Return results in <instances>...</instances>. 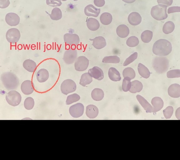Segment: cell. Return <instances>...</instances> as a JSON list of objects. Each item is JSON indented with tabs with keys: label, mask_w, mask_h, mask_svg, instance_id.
Segmentation results:
<instances>
[{
	"label": "cell",
	"mask_w": 180,
	"mask_h": 160,
	"mask_svg": "<svg viewBox=\"0 0 180 160\" xmlns=\"http://www.w3.org/2000/svg\"><path fill=\"white\" fill-rule=\"evenodd\" d=\"M172 48V44L169 41L165 39H160L154 43L152 50L155 55L164 56L171 52Z\"/></svg>",
	"instance_id": "1"
},
{
	"label": "cell",
	"mask_w": 180,
	"mask_h": 160,
	"mask_svg": "<svg viewBox=\"0 0 180 160\" xmlns=\"http://www.w3.org/2000/svg\"><path fill=\"white\" fill-rule=\"evenodd\" d=\"M1 79L4 87L8 90L16 89L19 84V80L14 73L5 72L1 75Z\"/></svg>",
	"instance_id": "2"
},
{
	"label": "cell",
	"mask_w": 180,
	"mask_h": 160,
	"mask_svg": "<svg viewBox=\"0 0 180 160\" xmlns=\"http://www.w3.org/2000/svg\"><path fill=\"white\" fill-rule=\"evenodd\" d=\"M152 65L156 72L159 74H163L169 68V61L166 57L156 56L152 60Z\"/></svg>",
	"instance_id": "3"
},
{
	"label": "cell",
	"mask_w": 180,
	"mask_h": 160,
	"mask_svg": "<svg viewBox=\"0 0 180 160\" xmlns=\"http://www.w3.org/2000/svg\"><path fill=\"white\" fill-rule=\"evenodd\" d=\"M167 7L166 5L161 4L152 7L151 11L152 16L158 21L163 20L166 19L168 17L167 12Z\"/></svg>",
	"instance_id": "4"
},
{
	"label": "cell",
	"mask_w": 180,
	"mask_h": 160,
	"mask_svg": "<svg viewBox=\"0 0 180 160\" xmlns=\"http://www.w3.org/2000/svg\"><path fill=\"white\" fill-rule=\"evenodd\" d=\"M21 98L20 94L14 90L9 91L6 96V99L8 103L13 106L18 105L21 102Z\"/></svg>",
	"instance_id": "5"
},
{
	"label": "cell",
	"mask_w": 180,
	"mask_h": 160,
	"mask_svg": "<svg viewBox=\"0 0 180 160\" xmlns=\"http://www.w3.org/2000/svg\"><path fill=\"white\" fill-rule=\"evenodd\" d=\"M76 89V85L75 82L71 79L64 80L61 85L62 92L65 95L74 92Z\"/></svg>",
	"instance_id": "6"
},
{
	"label": "cell",
	"mask_w": 180,
	"mask_h": 160,
	"mask_svg": "<svg viewBox=\"0 0 180 160\" xmlns=\"http://www.w3.org/2000/svg\"><path fill=\"white\" fill-rule=\"evenodd\" d=\"M77 55L76 49L70 48L65 51L62 59L66 64H70L74 62L77 58Z\"/></svg>",
	"instance_id": "7"
},
{
	"label": "cell",
	"mask_w": 180,
	"mask_h": 160,
	"mask_svg": "<svg viewBox=\"0 0 180 160\" xmlns=\"http://www.w3.org/2000/svg\"><path fill=\"white\" fill-rule=\"evenodd\" d=\"M89 61L85 57L79 56L76 58L74 63L75 69L78 71H83L87 69L89 65Z\"/></svg>",
	"instance_id": "8"
},
{
	"label": "cell",
	"mask_w": 180,
	"mask_h": 160,
	"mask_svg": "<svg viewBox=\"0 0 180 160\" xmlns=\"http://www.w3.org/2000/svg\"><path fill=\"white\" fill-rule=\"evenodd\" d=\"M20 36V32L18 29L12 28L7 32L6 38L8 42L14 44L18 41Z\"/></svg>",
	"instance_id": "9"
},
{
	"label": "cell",
	"mask_w": 180,
	"mask_h": 160,
	"mask_svg": "<svg viewBox=\"0 0 180 160\" xmlns=\"http://www.w3.org/2000/svg\"><path fill=\"white\" fill-rule=\"evenodd\" d=\"M84 110L83 105L81 103H78L71 106L69 108V112L72 117L78 118L82 115Z\"/></svg>",
	"instance_id": "10"
},
{
	"label": "cell",
	"mask_w": 180,
	"mask_h": 160,
	"mask_svg": "<svg viewBox=\"0 0 180 160\" xmlns=\"http://www.w3.org/2000/svg\"><path fill=\"white\" fill-rule=\"evenodd\" d=\"M64 40L66 44L70 46H77L80 42L79 37L76 34H65L64 35Z\"/></svg>",
	"instance_id": "11"
},
{
	"label": "cell",
	"mask_w": 180,
	"mask_h": 160,
	"mask_svg": "<svg viewBox=\"0 0 180 160\" xmlns=\"http://www.w3.org/2000/svg\"><path fill=\"white\" fill-rule=\"evenodd\" d=\"M5 20L8 25L12 26L18 25L19 23L20 19L16 13L10 12L7 14Z\"/></svg>",
	"instance_id": "12"
},
{
	"label": "cell",
	"mask_w": 180,
	"mask_h": 160,
	"mask_svg": "<svg viewBox=\"0 0 180 160\" xmlns=\"http://www.w3.org/2000/svg\"><path fill=\"white\" fill-rule=\"evenodd\" d=\"M88 73L91 77L98 80H101L104 78L102 70L97 66H94L89 69Z\"/></svg>",
	"instance_id": "13"
},
{
	"label": "cell",
	"mask_w": 180,
	"mask_h": 160,
	"mask_svg": "<svg viewBox=\"0 0 180 160\" xmlns=\"http://www.w3.org/2000/svg\"><path fill=\"white\" fill-rule=\"evenodd\" d=\"M21 89L22 92L25 95H29L32 93L34 90V85L30 80H26L21 84Z\"/></svg>",
	"instance_id": "14"
},
{
	"label": "cell",
	"mask_w": 180,
	"mask_h": 160,
	"mask_svg": "<svg viewBox=\"0 0 180 160\" xmlns=\"http://www.w3.org/2000/svg\"><path fill=\"white\" fill-rule=\"evenodd\" d=\"M168 95L173 98H178L180 96V85L177 83L173 84L168 89Z\"/></svg>",
	"instance_id": "15"
},
{
	"label": "cell",
	"mask_w": 180,
	"mask_h": 160,
	"mask_svg": "<svg viewBox=\"0 0 180 160\" xmlns=\"http://www.w3.org/2000/svg\"><path fill=\"white\" fill-rule=\"evenodd\" d=\"M89 40L93 41L92 45L97 49H101L106 45V40L102 36L97 37L93 39H89Z\"/></svg>",
	"instance_id": "16"
},
{
	"label": "cell",
	"mask_w": 180,
	"mask_h": 160,
	"mask_svg": "<svg viewBox=\"0 0 180 160\" xmlns=\"http://www.w3.org/2000/svg\"><path fill=\"white\" fill-rule=\"evenodd\" d=\"M128 20L130 24L136 26L139 24L142 21V18L138 12H133L129 14L128 17Z\"/></svg>",
	"instance_id": "17"
},
{
	"label": "cell",
	"mask_w": 180,
	"mask_h": 160,
	"mask_svg": "<svg viewBox=\"0 0 180 160\" xmlns=\"http://www.w3.org/2000/svg\"><path fill=\"white\" fill-rule=\"evenodd\" d=\"M100 9L95 7L92 5L89 4L84 8V13L88 16L97 17L100 13Z\"/></svg>",
	"instance_id": "18"
},
{
	"label": "cell",
	"mask_w": 180,
	"mask_h": 160,
	"mask_svg": "<svg viewBox=\"0 0 180 160\" xmlns=\"http://www.w3.org/2000/svg\"><path fill=\"white\" fill-rule=\"evenodd\" d=\"M151 103L153 106L152 112H156L160 111L163 106V102L159 97H155L151 101Z\"/></svg>",
	"instance_id": "19"
},
{
	"label": "cell",
	"mask_w": 180,
	"mask_h": 160,
	"mask_svg": "<svg viewBox=\"0 0 180 160\" xmlns=\"http://www.w3.org/2000/svg\"><path fill=\"white\" fill-rule=\"evenodd\" d=\"M136 98L147 113L152 112L153 107L143 97L139 95H138L136 96Z\"/></svg>",
	"instance_id": "20"
},
{
	"label": "cell",
	"mask_w": 180,
	"mask_h": 160,
	"mask_svg": "<svg viewBox=\"0 0 180 160\" xmlns=\"http://www.w3.org/2000/svg\"><path fill=\"white\" fill-rule=\"evenodd\" d=\"M86 113L89 118H94L98 116V110L95 105H89L86 107Z\"/></svg>",
	"instance_id": "21"
},
{
	"label": "cell",
	"mask_w": 180,
	"mask_h": 160,
	"mask_svg": "<svg viewBox=\"0 0 180 160\" xmlns=\"http://www.w3.org/2000/svg\"><path fill=\"white\" fill-rule=\"evenodd\" d=\"M116 32L120 37L124 38L127 37L129 35V30L128 28L124 24L119 25L117 28Z\"/></svg>",
	"instance_id": "22"
},
{
	"label": "cell",
	"mask_w": 180,
	"mask_h": 160,
	"mask_svg": "<svg viewBox=\"0 0 180 160\" xmlns=\"http://www.w3.org/2000/svg\"><path fill=\"white\" fill-rule=\"evenodd\" d=\"M108 75L110 79L113 81H118L121 79L119 72L116 69L113 67L109 68L108 72Z\"/></svg>",
	"instance_id": "23"
},
{
	"label": "cell",
	"mask_w": 180,
	"mask_h": 160,
	"mask_svg": "<svg viewBox=\"0 0 180 160\" xmlns=\"http://www.w3.org/2000/svg\"><path fill=\"white\" fill-rule=\"evenodd\" d=\"M49 74L47 70L42 68L39 70L37 74V79L39 82H43L48 79Z\"/></svg>",
	"instance_id": "24"
},
{
	"label": "cell",
	"mask_w": 180,
	"mask_h": 160,
	"mask_svg": "<svg viewBox=\"0 0 180 160\" xmlns=\"http://www.w3.org/2000/svg\"><path fill=\"white\" fill-rule=\"evenodd\" d=\"M23 68L29 72H33L37 67V64L33 61L28 59L25 60L23 63Z\"/></svg>",
	"instance_id": "25"
},
{
	"label": "cell",
	"mask_w": 180,
	"mask_h": 160,
	"mask_svg": "<svg viewBox=\"0 0 180 160\" xmlns=\"http://www.w3.org/2000/svg\"><path fill=\"white\" fill-rule=\"evenodd\" d=\"M87 25L88 28L92 31L97 30L100 27V24L98 20L92 18H89L88 19Z\"/></svg>",
	"instance_id": "26"
},
{
	"label": "cell",
	"mask_w": 180,
	"mask_h": 160,
	"mask_svg": "<svg viewBox=\"0 0 180 160\" xmlns=\"http://www.w3.org/2000/svg\"><path fill=\"white\" fill-rule=\"evenodd\" d=\"M131 86L129 90L132 93H135L140 92L142 89L143 85L141 82L138 80H135L131 82Z\"/></svg>",
	"instance_id": "27"
},
{
	"label": "cell",
	"mask_w": 180,
	"mask_h": 160,
	"mask_svg": "<svg viewBox=\"0 0 180 160\" xmlns=\"http://www.w3.org/2000/svg\"><path fill=\"white\" fill-rule=\"evenodd\" d=\"M104 93L103 90L99 88H95L92 90L91 92V97L92 98L96 101L102 100L104 97Z\"/></svg>",
	"instance_id": "28"
},
{
	"label": "cell",
	"mask_w": 180,
	"mask_h": 160,
	"mask_svg": "<svg viewBox=\"0 0 180 160\" xmlns=\"http://www.w3.org/2000/svg\"><path fill=\"white\" fill-rule=\"evenodd\" d=\"M138 69L139 74L142 77L148 78L150 77V72L148 69L142 64H138Z\"/></svg>",
	"instance_id": "29"
},
{
	"label": "cell",
	"mask_w": 180,
	"mask_h": 160,
	"mask_svg": "<svg viewBox=\"0 0 180 160\" xmlns=\"http://www.w3.org/2000/svg\"><path fill=\"white\" fill-rule=\"evenodd\" d=\"M92 81V77L88 73L86 72L82 75L79 83L82 86L85 87L86 85L90 84Z\"/></svg>",
	"instance_id": "30"
},
{
	"label": "cell",
	"mask_w": 180,
	"mask_h": 160,
	"mask_svg": "<svg viewBox=\"0 0 180 160\" xmlns=\"http://www.w3.org/2000/svg\"><path fill=\"white\" fill-rule=\"evenodd\" d=\"M100 19L102 24L104 25H108L111 22L112 16L109 13L104 12L101 15Z\"/></svg>",
	"instance_id": "31"
},
{
	"label": "cell",
	"mask_w": 180,
	"mask_h": 160,
	"mask_svg": "<svg viewBox=\"0 0 180 160\" xmlns=\"http://www.w3.org/2000/svg\"><path fill=\"white\" fill-rule=\"evenodd\" d=\"M50 16L51 19L54 20H58L62 17V13L61 10L58 8H55L52 10L51 13L49 14L46 12Z\"/></svg>",
	"instance_id": "32"
},
{
	"label": "cell",
	"mask_w": 180,
	"mask_h": 160,
	"mask_svg": "<svg viewBox=\"0 0 180 160\" xmlns=\"http://www.w3.org/2000/svg\"><path fill=\"white\" fill-rule=\"evenodd\" d=\"M175 28L174 23L170 21L167 22L164 24L163 28V32L166 34H168L172 32Z\"/></svg>",
	"instance_id": "33"
},
{
	"label": "cell",
	"mask_w": 180,
	"mask_h": 160,
	"mask_svg": "<svg viewBox=\"0 0 180 160\" xmlns=\"http://www.w3.org/2000/svg\"><path fill=\"white\" fill-rule=\"evenodd\" d=\"M152 36L153 33L152 31L146 30L142 33L141 37L143 42L145 43H148L151 41Z\"/></svg>",
	"instance_id": "34"
},
{
	"label": "cell",
	"mask_w": 180,
	"mask_h": 160,
	"mask_svg": "<svg viewBox=\"0 0 180 160\" xmlns=\"http://www.w3.org/2000/svg\"><path fill=\"white\" fill-rule=\"evenodd\" d=\"M120 61V58L117 56H106L102 60V62L105 63H118Z\"/></svg>",
	"instance_id": "35"
},
{
	"label": "cell",
	"mask_w": 180,
	"mask_h": 160,
	"mask_svg": "<svg viewBox=\"0 0 180 160\" xmlns=\"http://www.w3.org/2000/svg\"><path fill=\"white\" fill-rule=\"evenodd\" d=\"M122 75L124 78L128 77L131 80L134 78L136 76L135 72L131 68L128 67L124 69L122 72Z\"/></svg>",
	"instance_id": "36"
},
{
	"label": "cell",
	"mask_w": 180,
	"mask_h": 160,
	"mask_svg": "<svg viewBox=\"0 0 180 160\" xmlns=\"http://www.w3.org/2000/svg\"><path fill=\"white\" fill-rule=\"evenodd\" d=\"M131 79L129 77L124 78L122 85V88L123 91L127 92L130 89L131 86Z\"/></svg>",
	"instance_id": "37"
},
{
	"label": "cell",
	"mask_w": 180,
	"mask_h": 160,
	"mask_svg": "<svg viewBox=\"0 0 180 160\" xmlns=\"http://www.w3.org/2000/svg\"><path fill=\"white\" fill-rule=\"evenodd\" d=\"M139 40L138 38L134 36L129 37L127 40L126 44L131 47H135L138 45Z\"/></svg>",
	"instance_id": "38"
},
{
	"label": "cell",
	"mask_w": 180,
	"mask_h": 160,
	"mask_svg": "<svg viewBox=\"0 0 180 160\" xmlns=\"http://www.w3.org/2000/svg\"><path fill=\"white\" fill-rule=\"evenodd\" d=\"M80 96L76 93H74L68 96L66 101L67 105L70 104L77 102L80 99Z\"/></svg>",
	"instance_id": "39"
},
{
	"label": "cell",
	"mask_w": 180,
	"mask_h": 160,
	"mask_svg": "<svg viewBox=\"0 0 180 160\" xmlns=\"http://www.w3.org/2000/svg\"><path fill=\"white\" fill-rule=\"evenodd\" d=\"M34 105V100L32 98H27L24 101V105L25 108L28 110L32 109Z\"/></svg>",
	"instance_id": "40"
},
{
	"label": "cell",
	"mask_w": 180,
	"mask_h": 160,
	"mask_svg": "<svg viewBox=\"0 0 180 160\" xmlns=\"http://www.w3.org/2000/svg\"><path fill=\"white\" fill-rule=\"evenodd\" d=\"M167 77L168 78L180 77V70L174 69L168 71L167 74Z\"/></svg>",
	"instance_id": "41"
},
{
	"label": "cell",
	"mask_w": 180,
	"mask_h": 160,
	"mask_svg": "<svg viewBox=\"0 0 180 160\" xmlns=\"http://www.w3.org/2000/svg\"><path fill=\"white\" fill-rule=\"evenodd\" d=\"M173 112V108L171 106H168L163 111L164 116L167 119L170 118L172 115Z\"/></svg>",
	"instance_id": "42"
},
{
	"label": "cell",
	"mask_w": 180,
	"mask_h": 160,
	"mask_svg": "<svg viewBox=\"0 0 180 160\" xmlns=\"http://www.w3.org/2000/svg\"><path fill=\"white\" fill-rule=\"evenodd\" d=\"M137 57L138 53L136 52H134L126 59L123 65L125 66L128 65L136 59Z\"/></svg>",
	"instance_id": "43"
},
{
	"label": "cell",
	"mask_w": 180,
	"mask_h": 160,
	"mask_svg": "<svg viewBox=\"0 0 180 160\" xmlns=\"http://www.w3.org/2000/svg\"><path fill=\"white\" fill-rule=\"evenodd\" d=\"M46 3L49 6L55 7L60 6L62 2L61 0H46Z\"/></svg>",
	"instance_id": "44"
},
{
	"label": "cell",
	"mask_w": 180,
	"mask_h": 160,
	"mask_svg": "<svg viewBox=\"0 0 180 160\" xmlns=\"http://www.w3.org/2000/svg\"><path fill=\"white\" fill-rule=\"evenodd\" d=\"M158 4H161L167 6L168 7L172 5L173 0H157Z\"/></svg>",
	"instance_id": "45"
},
{
	"label": "cell",
	"mask_w": 180,
	"mask_h": 160,
	"mask_svg": "<svg viewBox=\"0 0 180 160\" xmlns=\"http://www.w3.org/2000/svg\"><path fill=\"white\" fill-rule=\"evenodd\" d=\"M180 12V7L178 6H173L169 8L168 9V13L170 14L174 12Z\"/></svg>",
	"instance_id": "46"
},
{
	"label": "cell",
	"mask_w": 180,
	"mask_h": 160,
	"mask_svg": "<svg viewBox=\"0 0 180 160\" xmlns=\"http://www.w3.org/2000/svg\"><path fill=\"white\" fill-rule=\"evenodd\" d=\"M10 3L9 0H0V8H5L9 5Z\"/></svg>",
	"instance_id": "47"
},
{
	"label": "cell",
	"mask_w": 180,
	"mask_h": 160,
	"mask_svg": "<svg viewBox=\"0 0 180 160\" xmlns=\"http://www.w3.org/2000/svg\"><path fill=\"white\" fill-rule=\"evenodd\" d=\"M94 4L98 7H102L103 6L105 3L104 0H94Z\"/></svg>",
	"instance_id": "48"
},
{
	"label": "cell",
	"mask_w": 180,
	"mask_h": 160,
	"mask_svg": "<svg viewBox=\"0 0 180 160\" xmlns=\"http://www.w3.org/2000/svg\"><path fill=\"white\" fill-rule=\"evenodd\" d=\"M122 1L127 3H131L134 2L136 0H122Z\"/></svg>",
	"instance_id": "49"
},
{
	"label": "cell",
	"mask_w": 180,
	"mask_h": 160,
	"mask_svg": "<svg viewBox=\"0 0 180 160\" xmlns=\"http://www.w3.org/2000/svg\"><path fill=\"white\" fill-rule=\"evenodd\" d=\"M62 0V1H66L67 0Z\"/></svg>",
	"instance_id": "50"
},
{
	"label": "cell",
	"mask_w": 180,
	"mask_h": 160,
	"mask_svg": "<svg viewBox=\"0 0 180 160\" xmlns=\"http://www.w3.org/2000/svg\"><path fill=\"white\" fill-rule=\"evenodd\" d=\"M77 0H74V1H77Z\"/></svg>",
	"instance_id": "51"
}]
</instances>
